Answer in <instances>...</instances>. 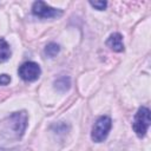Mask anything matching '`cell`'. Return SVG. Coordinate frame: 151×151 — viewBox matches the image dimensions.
Instances as JSON below:
<instances>
[{
	"label": "cell",
	"instance_id": "cell-3",
	"mask_svg": "<svg viewBox=\"0 0 151 151\" xmlns=\"http://www.w3.org/2000/svg\"><path fill=\"white\" fill-rule=\"evenodd\" d=\"M18 73L20 76V78L25 81H34L39 78L40 73H41V70H40V66L34 63V61H27V63H24L19 70H18Z\"/></svg>",
	"mask_w": 151,
	"mask_h": 151
},
{
	"label": "cell",
	"instance_id": "cell-8",
	"mask_svg": "<svg viewBox=\"0 0 151 151\" xmlns=\"http://www.w3.org/2000/svg\"><path fill=\"white\" fill-rule=\"evenodd\" d=\"M11 57V48L6 40L0 39V63L6 61Z\"/></svg>",
	"mask_w": 151,
	"mask_h": 151
},
{
	"label": "cell",
	"instance_id": "cell-2",
	"mask_svg": "<svg viewBox=\"0 0 151 151\" xmlns=\"http://www.w3.org/2000/svg\"><path fill=\"white\" fill-rule=\"evenodd\" d=\"M150 126V110L147 107H140L133 120V130L138 137H144Z\"/></svg>",
	"mask_w": 151,
	"mask_h": 151
},
{
	"label": "cell",
	"instance_id": "cell-6",
	"mask_svg": "<svg viewBox=\"0 0 151 151\" xmlns=\"http://www.w3.org/2000/svg\"><path fill=\"white\" fill-rule=\"evenodd\" d=\"M106 45L114 52H123L124 51V44H123V37L119 33H112L109 39L106 40Z\"/></svg>",
	"mask_w": 151,
	"mask_h": 151
},
{
	"label": "cell",
	"instance_id": "cell-9",
	"mask_svg": "<svg viewBox=\"0 0 151 151\" xmlns=\"http://www.w3.org/2000/svg\"><path fill=\"white\" fill-rule=\"evenodd\" d=\"M59 51H60V47H59L58 44H55V42H50L48 45H46L44 53H45L47 57L53 58V57H55V55L59 53Z\"/></svg>",
	"mask_w": 151,
	"mask_h": 151
},
{
	"label": "cell",
	"instance_id": "cell-7",
	"mask_svg": "<svg viewBox=\"0 0 151 151\" xmlns=\"http://www.w3.org/2000/svg\"><path fill=\"white\" fill-rule=\"evenodd\" d=\"M71 86V81L68 77H60L54 81V87L59 92H66Z\"/></svg>",
	"mask_w": 151,
	"mask_h": 151
},
{
	"label": "cell",
	"instance_id": "cell-1",
	"mask_svg": "<svg viewBox=\"0 0 151 151\" xmlns=\"http://www.w3.org/2000/svg\"><path fill=\"white\" fill-rule=\"evenodd\" d=\"M111 126H112V122H111L110 117H107V116L99 117L92 127V132H91L92 140L96 143H100L104 139H106V137L111 130Z\"/></svg>",
	"mask_w": 151,
	"mask_h": 151
},
{
	"label": "cell",
	"instance_id": "cell-10",
	"mask_svg": "<svg viewBox=\"0 0 151 151\" xmlns=\"http://www.w3.org/2000/svg\"><path fill=\"white\" fill-rule=\"evenodd\" d=\"M90 5L92 6V7H94V8H97V9H99V11H101V9H104L105 7H106V2L105 1H90Z\"/></svg>",
	"mask_w": 151,
	"mask_h": 151
},
{
	"label": "cell",
	"instance_id": "cell-4",
	"mask_svg": "<svg viewBox=\"0 0 151 151\" xmlns=\"http://www.w3.org/2000/svg\"><path fill=\"white\" fill-rule=\"evenodd\" d=\"M32 13L38 17V18H42V19H50V18H57L59 15H61V11L53 8L48 5H46L42 1H35L32 6Z\"/></svg>",
	"mask_w": 151,
	"mask_h": 151
},
{
	"label": "cell",
	"instance_id": "cell-5",
	"mask_svg": "<svg viewBox=\"0 0 151 151\" xmlns=\"http://www.w3.org/2000/svg\"><path fill=\"white\" fill-rule=\"evenodd\" d=\"M11 120H12V126H13L14 131L19 136H21L26 129V122H27L26 113L25 112H17V113L11 116Z\"/></svg>",
	"mask_w": 151,
	"mask_h": 151
},
{
	"label": "cell",
	"instance_id": "cell-11",
	"mask_svg": "<svg viewBox=\"0 0 151 151\" xmlns=\"http://www.w3.org/2000/svg\"><path fill=\"white\" fill-rule=\"evenodd\" d=\"M11 81V77L7 74H0V85H8Z\"/></svg>",
	"mask_w": 151,
	"mask_h": 151
}]
</instances>
